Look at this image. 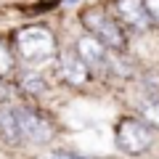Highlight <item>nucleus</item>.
I'll use <instances>...</instances> for the list:
<instances>
[{
    "mask_svg": "<svg viewBox=\"0 0 159 159\" xmlns=\"http://www.w3.org/2000/svg\"><path fill=\"white\" fill-rule=\"evenodd\" d=\"M82 24H85L88 34H93L96 40H101L109 51H127V43H130L127 29L122 27V24L117 21V16H111L106 8H98V6L85 8V11H82Z\"/></svg>",
    "mask_w": 159,
    "mask_h": 159,
    "instance_id": "f257e3e1",
    "label": "nucleus"
},
{
    "mask_svg": "<svg viewBox=\"0 0 159 159\" xmlns=\"http://www.w3.org/2000/svg\"><path fill=\"white\" fill-rule=\"evenodd\" d=\"M157 138L159 130L151 127L148 122H143L141 117H122L117 122V130H114L117 148L130 154V157H143L146 151H151Z\"/></svg>",
    "mask_w": 159,
    "mask_h": 159,
    "instance_id": "f03ea898",
    "label": "nucleus"
},
{
    "mask_svg": "<svg viewBox=\"0 0 159 159\" xmlns=\"http://www.w3.org/2000/svg\"><path fill=\"white\" fill-rule=\"evenodd\" d=\"M16 56L27 64H43L56 56V37L45 27H24L16 32Z\"/></svg>",
    "mask_w": 159,
    "mask_h": 159,
    "instance_id": "7ed1b4c3",
    "label": "nucleus"
},
{
    "mask_svg": "<svg viewBox=\"0 0 159 159\" xmlns=\"http://www.w3.org/2000/svg\"><path fill=\"white\" fill-rule=\"evenodd\" d=\"M16 111V119H19V130H21V138L32 146H45V143L53 141L56 135V127L53 122L40 114L34 106H13Z\"/></svg>",
    "mask_w": 159,
    "mask_h": 159,
    "instance_id": "20e7f679",
    "label": "nucleus"
},
{
    "mask_svg": "<svg viewBox=\"0 0 159 159\" xmlns=\"http://www.w3.org/2000/svg\"><path fill=\"white\" fill-rule=\"evenodd\" d=\"M114 16L127 32L133 34H146L151 32V19L146 13L143 0H114Z\"/></svg>",
    "mask_w": 159,
    "mask_h": 159,
    "instance_id": "39448f33",
    "label": "nucleus"
},
{
    "mask_svg": "<svg viewBox=\"0 0 159 159\" xmlns=\"http://www.w3.org/2000/svg\"><path fill=\"white\" fill-rule=\"evenodd\" d=\"M58 74L64 77V82L72 88H82L90 80V66L77 56V51H61L58 53Z\"/></svg>",
    "mask_w": 159,
    "mask_h": 159,
    "instance_id": "423d86ee",
    "label": "nucleus"
},
{
    "mask_svg": "<svg viewBox=\"0 0 159 159\" xmlns=\"http://www.w3.org/2000/svg\"><path fill=\"white\" fill-rule=\"evenodd\" d=\"M77 56L88 64L90 69H103L106 66V58H109V48L103 45L101 40H96L93 34H82L77 40V45H74Z\"/></svg>",
    "mask_w": 159,
    "mask_h": 159,
    "instance_id": "0eeeda50",
    "label": "nucleus"
},
{
    "mask_svg": "<svg viewBox=\"0 0 159 159\" xmlns=\"http://www.w3.org/2000/svg\"><path fill=\"white\" fill-rule=\"evenodd\" d=\"M0 141L6 143V146H19V143H24L13 106H3L0 109Z\"/></svg>",
    "mask_w": 159,
    "mask_h": 159,
    "instance_id": "6e6552de",
    "label": "nucleus"
},
{
    "mask_svg": "<svg viewBox=\"0 0 159 159\" xmlns=\"http://www.w3.org/2000/svg\"><path fill=\"white\" fill-rule=\"evenodd\" d=\"M16 90L24 93V96H43L48 90V80L37 69H24L16 77Z\"/></svg>",
    "mask_w": 159,
    "mask_h": 159,
    "instance_id": "1a4fd4ad",
    "label": "nucleus"
},
{
    "mask_svg": "<svg viewBox=\"0 0 159 159\" xmlns=\"http://www.w3.org/2000/svg\"><path fill=\"white\" fill-rule=\"evenodd\" d=\"M138 93H141V101L159 98V72L157 69H146V72L138 74Z\"/></svg>",
    "mask_w": 159,
    "mask_h": 159,
    "instance_id": "9d476101",
    "label": "nucleus"
},
{
    "mask_svg": "<svg viewBox=\"0 0 159 159\" xmlns=\"http://www.w3.org/2000/svg\"><path fill=\"white\" fill-rule=\"evenodd\" d=\"M138 117L143 122H148L151 127L159 130V98H151V101H141L138 103Z\"/></svg>",
    "mask_w": 159,
    "mask_h": 159,
    "instance_id": "9b49d317",
    "label": "nucleus"
},
{
    "mask_svg": "<svg viewBox=\"0 0 159 159\" xmlns=\"http://www.w3.org/2000/svg\"><path fill=\"white\" fill-rule=\"evenodd\" d=\"M16 69V56H13V48H8L6 40H0V77L6 80L8 74H13Z\"/></svg>",
    "mask_w": 159,
    "mask_h": 159,
    "instance_id": "f8f14e48",
    "label": "nucleus"
},
{
    "mask_svg": "<svg viewBox=\"0 0 159 159\" xmlns=\"http://www.w3.org/2000/svg\"><path fill=\"white\" fill-rule=\"evenodd\" d=\"M40 159H93V157H85L77 151H45Z\"/></svg>",
    "mask_w": 159,
    "mask_h": 159,
    "instance_id": "ddd939ff",
    "label": "nucleus"
},
{
    "mask_svg": "<svg viewBox=\"0 0 159 159\" xmlns=\"http://www.w3.org/2000/svg\"><path fill=\"white\" fill-rule=\"evenodd\" d=\"M143 6H146V13L151 19V24L159 27V0H143Z\"/></svg>",
    "mask_w": 159,
    "mask_h": 159,
    "instance_id": "4468645a",
    "label": "nucleus"
},
{
    "mask_svg": "<svg viewBox=\"0 0 159 159\" xmlns=\"http://www.w3.org/2000/svg\"><path fill=\"white\" fill-rule=\"evenodd\" d=\"M11 98V88H8V82L3 77H0V101H8Z\"/></svg>",
    "mask_w": 159,
    "mask_h": 159,
    "instance_id": "2eb2a0df",
    "label": "nucleus"
}]
</instances>
